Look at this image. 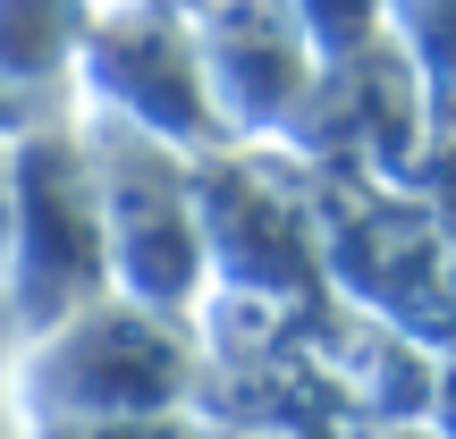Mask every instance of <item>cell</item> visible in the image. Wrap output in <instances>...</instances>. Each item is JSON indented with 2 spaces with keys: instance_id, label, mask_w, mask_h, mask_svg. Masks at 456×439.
Masks as SVG:
<instances>
[{
  "instance_id": "cell-1",
  "label": "cell",
  "mask_w": 456,
  "mask_h": 439,
  "mask_svg": "<svg viewBox=\"0 0 456 439\" xmlns=\"http://www.w3.org/2000/svg\"><path fill=\"white\" fill-rule=\"evenodd\" d=\"M195 355H186L178 321L127 305V296H102L94 313L43 329V338L17 355L9 397L26 431H60V423H161L178 414Z\"/></svg>"
},
{
  "instance_id": "cell-2",
  "label": "cell",
  "mask_w": 456,
  "mask_h": 439,
  "mask_svg": "<svg viewBox=\"0 0 456 439\" xmlns=\"http://www.w3.org/2000/svg\"><path fill=\"white\" fill-rule=\"evenodd\" d=\"M85 152H94L110 288L127 305L178 321L203 296V271H212V245H203V178L161 135L127 127V118H102V110L85 118Z\"/></svg>"
},
{
  "instance_id": "cell-3",
  "label": "cell",
  "mask_w": 456,
  "mask_h": 439,
  "mask_svg": "<svg viewBox=\"0 0 456 439\" xmlns=\"http://www.w3.org/2000/svg\"><path fill=\"white\" fill-rule=\"evenodd\" d=\"M9 305L26 329H60L110 296V245H102V195L85 135H26L9 161Z\"/></svg>"
},
{
  "instance_id": "cell-4",
  "label": "cell",
  "mask_w": 456,
  "mask_h": 439,
  "mask_svg": "<svg viewBox=\"0 0 456 439\" xmlns=\"http://www.w3.org/2000/svg\"><path fill=\"white\" fill-rule=\"evenodd\" d=\"M77 68H85V93H94L102 118H127V127L161 135L186 161L228 135L212 77H203V43L178 17H94L77 43Z\"/></svg>"
},
{
  "instance_id": "cell-5",
  "label": "cell",
  "mask_w": 456,
  "mask_h": 439,
  "mask_svg": "<svg viewBox=\"0 0 456 439\" xmlns=\"http://www.w3.org/2000/svg\"><path fill=\"white\" fill-rule=\"evenodd\" d=\"M195 43H203V77H212L228 135L288 127L305 110V85L322 77L305 17H203Z\"/></svg>"
},
{
  "instance_id": "cell-6",
  "label": "cell",
  "mask_w": 456,
  "mask_h": 439,
  "mask_svg": "<svg viewBox=\"0 0 456 439\" xmlns=\"http://www.w3.org/2000/svg\"><path fill=\"white\" fill-rule=\"evenodd\" d=\"M26 439H203L186 414H161V423H60V431H26Z\"/></svg>"
},
{
  "instance_id": "cell-7",
  "label": "cell",
  "mask_w": 456,
  "mask_h": 439,
  "mask_svg": "<svg viewBox=\"0 0 456 439\" xmlns=\"http://www.w3.org/2000/svg\"><path fill=\"white\" fill-rule=\"evenodd\" d=\"M0 439H26V423H17V397H9V380H0Z\"/></svg>"
}]
</instances>
